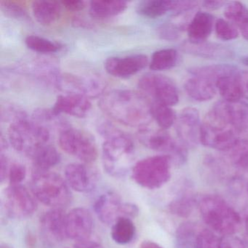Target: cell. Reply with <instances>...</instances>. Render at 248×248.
<instances>
[{
	"instance_id": "6da1fadb",
	"label": "cell",
	"mask_w": 248,
	"mask_h": 248,
	"mask_svg": "<svg viewBox=\"0 0 248 248\" xmlns=\"http://www.w3.org/2000/svg\"><path fill=\"white\" fill-rule=\"evenodd\" d=\"M98 106L104 114L124 125L140 129L150 124L151 103L141 93L111 90L104 93Z\"/></svg>"
},
{
	"instance_id": "7a4b0ae2",
	"label": "cell",
	"mask_w": 248,
	"mask_h": 248,
	"mask_svg": "<svg viewBox=\"0 0 248 248\" xmlns=\"http://www.w3.org/2000/svg\"><path fill=\"white\" fill-rule=\"evenodd\" d=\"M97 131L105 139L102 146L103 167L108 175L124 176L131 168L135 145L131 138L107 120L97 123Z\"/></svg>"
},
{
	"instance_id": "3957f363",
	"label": "cell",
	"mask_w": 248,
	"mask_h": 248,
	"mask_svg": "<svg viewBox=\"0 0 248 248\" xmlns=\"http://www.w3.org/2000/svg\"><path fill=\"white\" fill-rule=\"evenodd\" d=\"M198 205L203 220L215 233L232 236L240 228L239 213L222 197L214 194L204 196Z\"/></svg>"
},
{
	"instance_id": "277c9868",
	"label": "cell",
	"mask_w": 248,
	"mask_h": 248,
	"mask_svg": "<svg viewBox=\"0 0 248 248\" xmlns=\"http://www.w3.org/2000/svg\"><path fill=\"white\" fill-rule=\"evenodd\" d=\"M31 191L40 202L52 208H62L72 200L66 180L50 170L34 171L31 177Z\"/></svg>"
},
{
	"instance_id": "5b68a950",
	"label": "cell",
	"mask_w": 248,
	"mask_h": 248,
	"mask_svg": "<svg viewBox=\"0 0 248 248\" xmlns=\"http://www.w3.org/2000/svg\"><path fill=\"white\" fill-rule=\"evenodd\" d=\"M10 143L19 153L30 156L33 152L48 142V129L28 118L10 124L8 131Z\"/></svg>"
},
{
	"instance_id": "8992f818",
	"label": "cell",
	"mask_w": 248,
	"mask_h": 248,
	"mask_svg": "<svg viewBox=\"0 0 248 248\" xmlns=\"http://www.w3.org/2000/svg\"><path fill=\"white\" fill-rule=\"evenodd\" d=\"M239 136L231 124L212 110L202 123L200 142L211 149L229 152L239 140Z\"/></svg>"
},
{
	"instance_id": "52a82bcc",
	"label": "cell",
	"mask_w": 248,
	"mask_h": 248,
	"mask_svg": "<svg viewBox=\"0 0 248 248\" xmlns=\"http://www.w3.org/2000/svg\"><path fill=\"white\" fill-rule=\"evenodd\" d=\"M172 159L168 155L149 156L138 162L132 169V178L140 186L156 189L169 181Z\"/></svg>"
},
{
	"instance_id": "ba28073f",
	"label": "cell",
	"mask_w": 248,
	"mask_h": 248,
	"mask_svg": "<svg viewBox=\"0 0 248 248\" xmlns=\"http://www.w3.org/2000/svg\"><path fill=\"white\" fill-rule=\"evenodd\" d=\"M139 141L148 149L168 154L176 163H184L187 158L186 149L178 145L165 130L151 127L150 124L139 129Z\"/></svg>"
},
{
	"instance_id": "9c48e42d",
	"label": "cell",
	"mask_w": 248,
	"mask_h": 248,
	"mask_svg": "<svg viewBox=\"0 0 248 248\" xmlns=\"http://www.w3.org/2000/svg\"><path fill=\"white\" fill-rule=\"evenodd\" d=\"M2 206L8 217L23 220L35 213L37 199L24 186L10 185L2 192Z\"/></svg>"
},
{
	"instance_id": "30bf717a",
	"label": "cell",
	"mask_w": 248,
	"mask_h": 248,
	"mask_svg": "<svg viewBox=\"0 0 248 248\" xmlns=\"http://www.w3.org/2000/svg\"><path fill=\"white\" fill-rule=\"evenodd\" d=\"M62 150L85 163H92L98 157V149L93 138L79 129L69 127L59 135Z\"/></svg>"
},
{
	"instance_id": "8fae6325",
	"label": "cell",
	"mask_w": 248,
	"mask_h": 248,
	"mask_svg": "<svg viewBox=\"0 0 248 248\" xmlns=\"http://www.w3.org/2000/svg\"><path fill=\"white\" fill-rule=\"evenodd\" d=\"M94 210L102 223L111 226L120 217L133 219L139 213L137 205L123 202L118 194L112 191L104 193L96 199Z\"/></svg>"
},
{
	"instance_id": "7c38bea8",
	"label": "cell",
	"mask_w": 248,
	"mask_h": 248,
	"mask_svg": "<svg viewBox=\"0 0 248 248\" xmlns=\"http://www.w3.org/2000/svg\"><path fill=\"white\" fill-rule=\"evenodd\" d=\"M140 91L153 98L154 101L172 107L179 101L176 85L170 78L159 74H146L138 82Z\"/></svg>"
},
{
	"instance_id": "4fadbf2b",
	"label": "cell",
	"mask_w": 248,
	"mask_h": 248,
	"mask_svg": "<svg viewBox=\"0 0 248 248\" xmlns=\"http://www.w3.org/2000/svg\"><path fill=\"white\" fill-rule=\"evenodd\" d=\"M106 83L96 76H78L71 74H61L56 89L64 93H78L88 98L101 97L105 93Z\"/></svg>"
},
{
	"instance_id": "5bb4252c",
	"label": "cell",
	"mask_w": 248,
	"mask_h": 248,
	"mask_svg": "<svg viewBox=\"0 0 248 248\" xmlns=\"http://www.w3.org/2000/svg\"><path fill=\"white\" fill-rule=\"evenodd\" d=\"M176 132L181 146L194 148L200 141L202 123L197 108L188 107L180 113L176 120Z\"/></svg>"
},
{
	"instance_id": "9a60e30c",
	"label": "cell",
	"mask_w": 248,
	"mask_h": 248,
	"mask_svg": "<svg viewBox=\"0 0 248 248\" xmlns=\"http://www.w3.org/2000/svg\"><path fill=\"white\" fill-rule=\"evenodd\" d=\"M66 216L62 208H52L40 217V233L47 243H61L66 237Z\"/></svg>"
},
{
	"instance_id": "2e32d148",
	"label": "cell",
	"mask_w": 248,
	"mask_h": 248,
	"mask_svg": "<svg viewBox=\"0 0 248 248\" xmlns=\"http://www.w3.org/2000/svg\"><path fill=\"white\" fill-rule=\"evenodd\" d=\"M148 63L149 59L146 55L133 54L108 58L104 63V68L111 76L126 79L139 73Z\"/></svg>"
},
{
	"instance_id": "e0dca14e",
	"label": "cell",
	"mask_w": 248,
	"mask_h": 248,
	"mask_svg": "<svg viewBox=\"0 0 248 248\" xmlns=\"http://www.w3.org/2000/svg\"><path fill=\"white\" fill-rule=\"evenodd\" d=\"M93 219L85 207L72 209L66 216V234L75 242L91 239L93 230Z\"/></svg>"
},
{
	"instance_id": "ac0fdd59",
	"label": "cell",
	"mask_w": 248,
	"mask_h": 248,
	"mask_svg": "<svg viewBox=\"0 0 248 248\" xmlns=\"http://www.w3.org/2000/svg\"><path fill=\"white\" fill-rule=\"evenodd\" d=\"M92 108L88 97L78 93L59 95L53 106V111L58 114H66L78 118L87 117Z\"/></svg>"
},
{
	"instance_id": "d6986e66",
	"label": "cell",
	"mask_w": 248,
	"mask_h": 248,
	"mask_svg": "<svg viewBox=\"0 0 248 248\" xmlns=\"http://www.w3.org/2000/svg\"><path fill=\"white\" fill-rule=\"evenodd\" d=\"M214 106L239 135L248 132V104L221 101Z\"/></svg>"
},
{
	"instance_id": "ffe728a7",
	"label": "cell",
	"mask_w": 248,
	"mask_h": 248,
	"mask_svg": "<svg viewBox=\"0 0 248 248\" xmlns=\"http://www.w3.org/2000/svg\"><path fill=\"white\" fill-rule=\"evenodd\" d=\"M64 173L69 186L78 192L89 193L95 188V175L82 164H69L66 167Z\"/></svg>"
},
{
	"instance_id": "44dd1931",
	"label": "cell",
	"mask_w": 248,
	"mask_h": 248,
	"mask_svg": "<svg viewBox=\"0 0 248 248\" xmlns=\"http://www.w3.org/2000/svg\"><path fill=\"white\" fill-rule=\"evenodd\" d=\"M183 50L187 53L208 59H227L233 56V52L223 45L211 43H184Z\"/></svg>"
},
{
	"instance_id": "7402d4cb",
	"label": "cell",
	"mask_w": 248,
	"mask_h": 248,
	"mask_svg": "<svg viewBox=\"0 0 248 248\" xmlns=\"http://www.w3.org/2000/svg\"><path fill=\"white\" fill-rule=\"evenodd\" d=\"M214 26V17L207 12H198L188 24V42L201 43L210 37Z\"/></svg>"
},
{
	"instance_id": "603a6c76",
	"label": "cell",
	"mask_w": 248,
	"mask_h": 248,
	"mask_svg": "<svg viewBox=\"0 0 248 248\" xmlns=\"http://www.w3.org/2000/svg\"><path fill=\"white\" fill-rule=\"evenodd\" d=\"M62 3L58 1H34L31 5L36 21L49 27L56 24L62 16Z\"/></svg>"
},
{
	"instance_id": "cb8c5ba5",
	"label": "cell",
	"mask_w": 248,
	"mask_h": 248,
	"mask_svg": "<svg viewBox=\"0 0 248 248\" xmlns=\"http://www.w3.org/2000/svg\"><path fill=\"white\" fill-rule=\"evenodd\" d=\"M184 89L190 98L200 102L213 99L217 91L214 82L199 77L188 79L184 84Z\"/></svg>"
},
{
	"instance_id": "d4e9b609",
	"label": "cell",
	"mask_w": 248,
	"mask_h": 248,
	"mask_svg": "<svg viewBox=\"0 0 248 248\" xmlns=\"http://www.w3.org/2000/svg\"><path fill=\"white\" fill-rule=\"evenodd\" d=\"M181 1L166 0H148L140 2L137 7L139 15L149 18H157L163 16L169 11L178 12Z\"/></svg>"
},
{
	"instance_id": "484cf974",
	"label": "cell",
	"mask_w": 248,
	"mask_h": 248,
	"mask_svg": "<svg viewBox=\"0 0 248 248\" xmlns=\"http://www.w3.org/2000/svg\"><path fill=\"white\" fill-rule=\"evenodd\" d=\"M35 170L48 171L61 162V155L52 145L46 143L36 149L30 156Z\"/></svg>"
},
{
	"instance_id": "4316f807",
	"label": "cell",
	"mask_w": 248,
	"mask_h": 248,
	"mask_svg": "<svg viewBox=\"0 0 248 248\" xmlns=\"http://www.w3.org/2000/svg\"><path fill=\"white\" fill-rule=\"evenodd\" d=\"M127 8V3L124 1L97 0L90 2L89 12L93 18L107 19L120 15Z\"/></svg>"
},
{
	"instance_id": "83f0119b",
	"label": "cell",
	"mask_w": 248,
	"mask_h": 248,
	"mask_svg": "<svg viewBox=\"0 0 248 248\" xmlns=\"http://www.w3.org/2000/svg\"><path fill=\"white\" fill-rule=\"evenodd\" d=\"M239 73L226 75L219 78L216 82V86L223 101L229 103L240 101L242 97V88Z\"/></svg>"
},
{
	"instance_id": "f1b7e54d",
	"label": "cell",
	"mask_w": 248,
	"mask_h": 248,
	"mask_svg": "<svg viewBox=\"0 0 248 248\" xmlns=\"http://www.w3.org/2000/svg\"><path fill=\"white\" fill-rule=\"evenodd\" d=\"M32 120L46 128L59 130L62 133L63 130L71 127L69 122L53 111V108H40L34 110L32 114Z\"/></svg>"
},
{
	"instance_id": "f546056e",
	"label": "cell",
	"mask_w": 248,
	"mask_h": 248,
	"mask_svg": "<svg viewBox=\"0 0 248 248\" xmlns=\"http://www.w3.org/2000/svg\"><path fill=\"white\" fill-rule=\"evenodd\" d=\"M136 233V226L129 217H120L111 226V238L119 245L130 243L134 239Z\"/></svg>"
},
{
	"instance_id": "4dcf8cb0",
	"label": "cell",
	"mask_w": 248,
	"mask_h": 248,
	"mask_svg": "<svg viewBox=\"0 0 248 248\" xmlns=\"http://www.w3.org/2000/svg\"><path fill=\"white\" fill-rule=\"evenodd\" d=\"M190 74L194 77L205 78L213 81L216 83V81L226 75H235L239 73L236 66L229 64H216L211 66H200L194 67L189 70Z\"/></svg>"
},
{
	"instance_id": "1f68e13d",
	"label": "cell",
	"mask_w": 248,
	"mask_h": 248,
	"mask_svg": "<svg viewBox=\"0 0 248 248\" xmlns=\"http://www.w3.org/2000/svg\"><path fill=\"white\" fill-rule=\"evenodd\" d=\"M150 114L160 128L168 130L176 122V115L169 106L156 101L151 103Z\"/></svg>"
},
{
	"instance_id": "d6a6232c",
	"label": "cell",
	"mask_w": 248,
	"mask_h": 248,
	"mask_svg": "<svg viewBox=\"0 0 248 248\" xmlns=\"http://www.w3.org/2000/svg\"><path fill=\"white\" fill-rule=\"evenodd\" d=\"M178 53L175 49L157 50L152 54L149 68L155 72L169 70L176 65Z\"/></svg>"
},
{
	"instance_id": "836d02e7",
	"label": "cell",
	"mask_w": 248,
	"mask_h": 248,
	"mask_svg": "<svg viewBox=\"0 0 248 248\" xmlns=\"http://www.w3.org/2000/svg\"><path fill=\"white\" fill-rule=\"evenodd\" d=\"M197 225L191 221L181 223L175 232L176 248H194L199 232Z\"/></svg>"
},
{
	"instance_id": "e575fe53",
	"label": "cell",
	"mask_w": 248,
	"mask_h": 248,
	"mask_svg": "<svg viewBox=\"0 0 248 248\" xmlns=\"http://www.w3.org/2000/svg\"><path fill=\"white\" fill-rule=\"evenodd\" d=\"M228 152L231 164L238 170L248 173V139H239Z\"/></svg>"
},
{
	"instance_id": "d590c367",
	"label": "cell",
	"mask_w": 248,
	"mask_h": 248,
	"mask_svg": "<svg viewBox=\"0 0 248 248\" xmlns=\"http://www.w3.org/2000/svg\"><path fill=\"white\" fill-rule=\"evenodd\" d=\"M197 202V199L192 194H181L170 203L168 208L170 212L175 216L188 217L192 213Z\"/></svg>"
},
{
	"instance_id": "8d00e7d4",
	"label": "cell",
	"mask_w": 248,
	"mask_h": 248,
	"mask_svg": "<svg viewBox=\"0 0 248 248\" xmlns=\"http://www.w3.org/2000/svg\"><path fill=\"white\" fill-rule=\"evenodd\" d=\"M25 44L28 48L41 54H50L60 51L62 46L60 43L52 41L37 35H30L25 39Z\"/></svg>"
},
{
	"instance_id": "74e56055",
	"label": "cell",
	"mask_w": 248,
	"mask_h": 248,
	"mask_svg": "<svg viewBox=\"0 0 248 248\" xmlns=\"http://www.w3.org/2000/svg\"><path fill=\"white\" fill-rule=\"evenodd\" d=\"M224 16L232 24L240 28L248 20V9L242 2H231L226 4Z\"/></svg>"
},
{
	"instance_id": "f35d334b",
	"label": "cell",
	"mask_w": 248,
	"mask_h": 248,
	"mask_svg": "<svg viewBox=\"0 0 248 248\" xmlns=\"http://www.w3.org/2000/svg\"><path fill=\"white\" fill-rule=\"evenodd\" d=\"M222 239L213 231L203 229L200 231L194 248H221Z\"/></svg>"
},
{
	"instance_id": "ab89813d",
	"label": "cell",
	"mask_w": 248,
	"mask_h": 248,
	"mask_svg": "<svg viewBox=\"0 0 248 248\" xmlns=\"http://www.w3.org/2000/svg\"><path fill=\"white\" fill-rule=\"evenodd\" d=\"M215 31L217 38L223 41H231L237 38L239 36L236 26L222 18H219L216 21Z\"/></svg>"
},
{
	"instance_id": "60d3db41",
	"label": "cell",
	"mask_w": 248,
	"mask_h": 248,
	"mask_svg": "<svg viewBox=\"0 0 248 248\" xmlns=\"http://www.w3.org/2000/svg\"><path fill=\"white\" fill-rule=\"evenodd\" d=\"M0 5L2 11L11 18L21 21H26L30 18L25 7L19 2L1 1Z\"/></svg>"
},
{
	"instance_id": "b9f144b4",
	"label": "cell",
	"mask_w": 248,
	"mask_h": 248,
	"mask_svg": "<svg viewBox=\"0 0 248 248\" xmlns=\"http://www.w3.org/2000/svg\"><path fill=\"white\" fill-rule=\"evenodd\" d=\"M28 118L27 113L22 108L12 104H2L1 107V120L10 124L19 120Z\"/></svg>"
},
{
	"instance_id": "7bdbcfd3",
	"label": "cell",
	"mask_w": 248,
	"mask_h": 248,
	"mask_svg": "<svg viewBox=\"0 0 248 248\" xmlns=\"http://www.w3.org/2000/svg\"><path fill=\"white\" fill-rule=\"evenodd\" d=\"M27 176V169L21 163H14L10 166L8 178L11 186L21 185Z\"/></svg>"
},
{
	"instance_id": "ee69618b",
	"label": "cell",
	"mask_w": 248,
	"mask_h": 248,
	"mask_svg": "<svg viewBox=\"0 0 248 248\" xmlns=\"http://www.w3.org/2000/svg\"><path fill=\"white\" fill-rule=\"evenodd\" d=\"M182 27L173 23H167L159 27L158 34L162 40H175L179 37Z\"/></svg>"
},
{
	"instance_id": "f6af8a7d",
	"label": "cell",
	"mask_w": 248,
	"mask_h": 248,
	"mask_svg": "<svg viewBox=\"0 0 248 248\" xmlns=\"http://www.w3.org/2000/svg\"><path fill=\"white\" fill-rule=\"evenodd\" d=\"M221 248H246V245L242 239L232 235L222 239Z\"/></svg>"
},
{
	"instance_id": "bcb514c9",
	"label": "cell",
	"mask_w": 248,
	"mask_h": 248,
	"mask_svg": "<svg viewBox=\"0 0 248 248\" xmlns=\"http://www.w3.org/2000/svg\"><path fill=\"white\" fill-rule=\"evenodd\" d=\"M62 6L72 12H79L86 7V2L82 0H66L61 2Z\"/></svg>"
},
{
	"instance_id": "7dc6e473",
	"label": "cell",
	"mask_w": 248,
	"mask_h": 248,
	"mask_svg": "<svg viewBox=\"0 0 248 248\" xmlns=\"http://www.w3.org/2000/svg\"><path fill=\"white\" fill-rule=\"evenodd\" d=\"M9 169L10 165L8 157L3 153H1V155H0V180H1V183H3L8 178Z\"/></svg>"
},
{
	"instance_id": "c3c4849f",
	"label": "cell",
	"mask_w": 248,
	"mask_h": 248,
	"mask_svg": "<svg viewBox=\"0 0 248 248\" xmlns=\"http://www.w3.org/2000/svg\"><path fill=\"white\" fill-rule=\"evenodd\" d=\"M73 248H104L98 242L89 239L82 242H75Z\"/></svg>"
},
{
	"instance_id": "681fc988",
	"label": "cell",
	"mask_w": 248,
	"mask_h": 248,
	"mask_svg": "<svg viewBox=\"0 0 248 248\" xmlns=\"http://www.w3.org/2000/svg\"><path fill=\"white\" fill-rule=\"evenodd\" d=\"M239 78L242 88V96L248 99V72H239Z\"/></svg>"
},
{
	"instance_id": "f907efd6",
	"label": "cell",
	"mask_w": 248,
	"mask_h": 248,
	"mask_svg": "<svg viewBox=\"0 0 248 248\" xmlns=\"http://www.w3.org/2000/svg\"><path fill=\"white\" fill-rule=\"evenodd\" d=\"M226 4L224 1H204L202 2L203 7L210 11H216L226 5Z\"/></svg>"
},
{
	"instance_id": "816d5d0a",
	"label": "cell",
	"mask_w": 248,
	"mask_h": 248,
	"mask_svg": "<svg viewBox=\"0 0 248 248\" xmlns=\"http://www.w3.org/2000/svg\"><path fill=\"white\" fill-rule=\"evenodd\" d=\"M139 248H164L163 247L161 246L159 244L156 242H153V241H143L140 244Z\"/></svg>"
},
{
	"instance_id": "f5cc1de1",
	"label": "cell",
	"mask_w": 248,
	"mask_h": 248,
	"mask_svg": "<svg viewBox=\"0 0 248 248\" xmlns=\"http://www.w3.org/2000/svg\"><path fill=\"white\" fill-rule=\"evenodd\" d=\"M245 40L248 41V20L239 28Z\"/></svg>"
},
{
	"instance_id": "db71d44e",
	"label": "cell",
	"mask_w": 248,
	"mask_h": 248,
	"mask_svg": "<svg viewBox=\"0 0 248 248\" xmlns=\"http://www.w3.org/2000/svg\"><path fill=\"white\" fill-rule=\"evenodd\" d=\"M8 144L6 139L4 137L3 135H1V137H0V149H1V152H3V151L8 149Z\"/></svg>"
},
{
	"instance_id": "11a10c76",
	"label": "cell",
	"mask_w": 248,
	"mask_h": 248,
	"mask_svg": "<svg viewBox=\"0 0 248 248\" xmlns=\"http://www.w3.org/2000/svg\"><path fill=\"white\" fill-rule=\"evenodd\" d=\"M245 230H246L247 232V236H248V213L247 214L246 217H245Z\"/></svg>"
},
{
	"instance_id": "9f6ffc18",
	"label": "cell",
	"mask_w": 248,
	"mask_h": 248,
	"mask_svg": "<svg viewBox=\"0 0 248 248\" xmlns=\"http://www.w3.org/2000/svg\"><path fill=\"white\" fill-rule=\"evenodd\" d=\"M241 62H242V63H243L244 65L248 66V56L242 58V60H241Z\"/></svg>"
},
{
	"instance_id": "6f0895ef",
	"label": "cell",
	"mask_w": 248,
	"mask_h": 248,
	"mask_svg": "<svg viewBox=\"0 0 248 248\" xmlns=\"http://www.w3.org/2000/svg\"><path fill=\"white\" fill-rule=\"evenodd\" d=\"M0 248H13V247L10 246L8 244H1L0 245Z\"/></svg>"
},
{
	"instance_id": "680465c9",
	"label": "cell",
	"mask_w": 248,
	"mask_h": 248,
	"mask_svg": "<svg viewBox=\"0 0 248 248\" xmlns=\"http://www.w3.org/2000/svg\"><path fill=\"white\" fill-rule=\"evenodd\" d=\"M245 245H246V248H248V239H246V242H245Z\"/></svg>"
},
{
	"instance_id": "91938a15",
	"label": "cell",
	"mask_w": 248,
	"mask_h": 248,
	"mask_svg": "<svg viewBox=\"0 0 248 248\" xmlns=\"http://www.w3.org/2000/svg\"><path fill=\"white\" fill-rule=\"evenodd\" d=\"M247 189H248V187H247Z\"/></svg>"
}]
</instances>
